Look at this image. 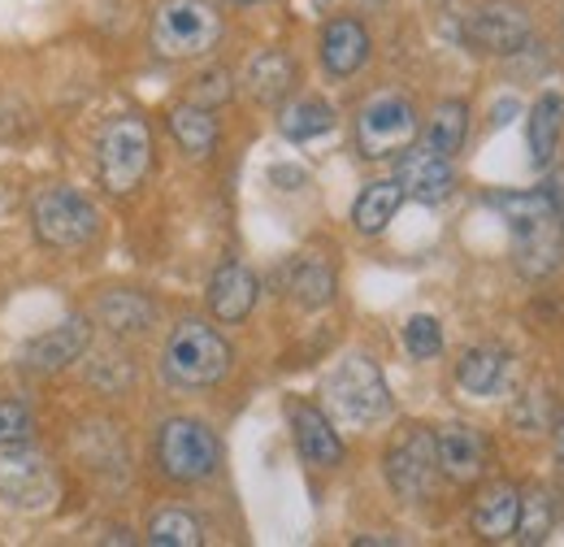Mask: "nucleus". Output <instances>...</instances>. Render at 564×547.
Returning a JSON list of instances; mask_svg holds the SVG:
<instances>
[{"mask_svg":"<svg viewBox=\"0 0 564 547\" xmlns=\"http://www.w3.org/2000/svg\"><path fill=\"white\" fill-rule=\"evenodd\" d=\"M148 544L152 547H200L205 544V530H200V522H196L187 508H161V513L148 522Z\"/></svg>","mask_w":564,"mask_h":547,"instance_id":"c85d7f7f","label":"nucleus"},{"mask_svg":"<svg viewBox=\"0 0 564 547\" xmlns=\"http://www.w3.org/2000/svg\"><path fill=\"white\" fill-rule=\"evenodd\" d=\"M230 96H235V78H230V69L213 66V69H205V74H196V78H192V105L213 109V105H226Z\"/></svg>","mask_w":564,"mask_h":547,"instance_id":"7c9ffc66","label":"nucleus"},{"mask_svg":"<svg viewBox=\"0 0 564 547\" xmlns=\"http://www.w3.org/2000/svg\"><path fill=\"white\" fill-rule=\"evenodd\" d=\"M295 78H300V69L291 62V53H282V49L257 53V57L248 62V74H243L252 100H261V105H282V100L291 96Z\"/></svg>","mask_w":564,"mask_h":547,"instance_id":"6ab92c4d","label":"nucleus"},{"mask_svg":"<svg viewBox=\"0 0 564 547\" xmlns=\"http://www.w3.org/2000/svg\"><path fill=\"white\" fill-rule=\"evenodd\" d=\"M156 318V304L140 296V291H109L100 300V322L113 331V335H143Z\"/></svg>","mask_w":564,"mask_h":547,"instance_id":"393cba45","label":"nucleus"},{"mask_svg":"<svg viewBox=\"0 0 564 547\" xmlns=\"http://www.w3.org/2000/svg\"><path fill=\"white\" fill-rule=\"evenodd\" d=\"M31 226L40 235L44 248H57V253H74L83 244H91L100 235V213L91 205V196H83L78 187H44L35 192L31 201Z\"/></svg>","mask_w":564,"mask_h":547,"instance_id":"423d86ee","label":"nucleus"},{"mask_svg":"<svg viewBox=\"0 0 564 547\" xmlns=\"http://www.w3.org/2000/svg\"><path fill=\"white\" fill-rule=\"evenodd\" d=\"M270 179H274V183H286V192H291V187H300V183H304V170H291V165H274V170H270Z\"/></svg>","mask_w":564,"mask_h":547,"instance_id":"473e14b6","label":"nucleus"},{"mask_svg":"<svg viewBox=\"0 0 564 547\" xmlns=\"http://www.w3.org/2000/svg\"><path fill=\"white\" fill-rule=\"evenodd\" d=\"M286 421H291V439H295V452L304 457V465H313V470L344 465V439H339L330 412L295 400V405H286Z\"/></svg>","mask_w":564,"mask_h":547,"instance_id":"4468645a","label":"nucleus"},{"mask_svg":"<svg viewBox=\"0 0 564 547\" xmlns=\"http://www.w3.org/2000/svg\"><path fill=\"white\" fill-rule=\"evenodd\" d=\"M564 131V96L561 92H543L530 109V157L534 165H552L556 143Z\"/></svg>","mask_w":564,"mask_h":547,"instance_id":"b1692460","label":"nucleus"},{"mask_svg":"<svg viewBox=\"0 0 564 547\" xmlns=\"http://www.w3.org/2000/svg\"><path fill=\"white\" fill-rule=\"evenodd\" d=\"M221 465V443L209 421L200 417H170L156 430V470L170 482H205Z\"/></svg>","mask_w":564,"mask_h":547,"instance_id":"39448f33","label":"nucleus"},{"mask_svg":"<svg viewBox=\"0 0 564 547\" xmlns=\"http://www.w3.org/2000/svg\"><path fill=\"white\" fill-rule=\"evenodd\" d=\"M152 165V136H148V122L135 114H118L105 122V131L96 139V170H100V183L113 192V196H127L143 183Z\"/></svg>","mask_w":564,"mask_h":547,"instance_id":"0eeeda50","label":"nucleus"},{"mask_svg":"<svg viewBox=\"0 0 564 547\" xmlns=\"http://www.w3.org/2000/svg\"><path fill=\"white\" fill-rule=\"evenodd\" d=\"M335 122H339V114H335V105L322 100V96H300V100L282 105V114H279V131H282V139H291V143H308V139L326 136V131H335Z\"/></svg>","mask_w":564,"mask_h":547,"instance_id":"412c9836","label":"nucleus"},{"mask_svg":"<svg viewBox=\"0 0 564 547\" xmlns=\"http://www.w3.org/2000/svg\"><path fill=\"white\" fill-rule=\"evenodd\" d=\"M62 495L57 465L31 448V443H9L0 448V500L22 508V513H48Z\"/></svg>","mask_w":564,"mask_h":547,"instance_id":"1a4fd4ad","label":"nucleus"},{"mask_svg":"<svg viewBox=\"0 0 564 547\" xmlns=\"http://www.w3.org/2000/svg\"><path fill=\"white\" fill-rule=\"evenodd\" d=\"M556 526V495L547 486H534L530 495H521V517H517V544H547Z\"/></svg>","mask_w":564,"mask_h":547,"instance_id":"cd10ccee","label":"nucleus"},{"mask_svg":"<svg viewBox=\"0 0 564 547\" xmlns=\"http://www.w3.org/2000/svg\"><path fill=\"white\" fill-rule=\"evenodd\" d=\"M556 452H561V461H564V421L556 426Z\"/></svg>","mask_w":564,"mask_h":547,"instance_id":"72a5a7b5","label":"nucleus"},{"mask_svg":"<svg viewBox=\"0 0 564 547\" xmlns=\"http://www.w3.org/2000/svg\"><path fill=\"white\" fill-rule=\"evenodd\" d=\"M512 230V261L525 278H543L564 257V213L547 192H508L491 201Z\"/></svg>","mask_w":564,"mask_h":547,"instance_id":"f257e3e1","label":"nucleus"},{"mask_svg":"<svg viewBox=\"0 0 564 547\" xmlns=\"http://www.w3.org/2000/svg\"><path fill=\"white\" fill-rule=\"evenodd\" d=\"M291 300L300 309H326L335 300V270L322 257H300L291 266V282H286Z\"/></svg>","mask_w":564,"mask_h":547,"instance_id":"a878e982","label":"nucleus"},{"mask_svg":"<svg viewBox=\"0 0 564 547\" xmlns=\"http://www.w3.org/2000/svg\"><path fill=\"white\" fill-rule=\"evenodd\" d=\"M369 62V31L356 18H330L322 26V66L330 78H352Z\"/></svg>","mask_w":564,"mask_h":547,"instance_id":"a211bd4d","label":"nucleus"},{"mask_svg":"<svg viewBox=\"0 0 564 547\" xmlns=\"http://www.w3.org/2000/svg\"><path fill=\"white\" fill-rule=\"evenodd\" d=\"M395 183L404 196H413L417 205H443L452 192H456V170H452V157L434 152V148H417L409 143L395 161Z\"/></svg>","mask_w":564,"mask_h":547,"instance_id":"f8f14e48","label":"nucleus"},{"mask_svg":"<svg viewBox=\"0 0 564 547\" xmlns=\"http://www.w3.org/2000/svg\"><path fill=\"white\" fill-rule=\"evenodd\" d=\"M417 131H422V118L413 100L400 92H378L356 114V148L365 161L400 157L409 143H417Z\"/></svg>","mask_w":564,"mask_h":547,"instance_id":"6e6552de","label":"nucleus"},{"mask_svg":"<svg viewBox=\"0 0 564 547\" xmlns=\"http://www.w3.org/2000/svg\"><path fill=\"white\" fill-rule=\"evenodd\" d=\"M530 13L517 9V4H503V0H491V4H478L469 18H465V44L474 53H487V57H512L530 44Z\"/></svg>","mask_w":564,"mask_h":547,"instance_id":"9b49d317","label":"nucleus"},{"mask_svg":"<svg viewBox=\"0 0 564 547\" xmlns=\"http://www.w3.org/2000/svg\"><path fill=\"white\" fill-rule=\"evenodd\" d=\"M31 430H35V421H31V409L22 400H0V448L26 443Z\"/></svg>","mask_w":564,"mask_h":547,"instance_id":"2f4dec72","label":"nucleus"},{"mask_svg":"<svg viewBox=\"0 0 564 547\" xmlns=\"http://www.w3.org/2000/svg\"><path fill=\"white\" fill-rule=\"evenodd\" d=\"M170 136L174 143L187 152V157H209L213 148H217V118H213V109L205 105H174L170 109Z\"/></svg>","mask_w":564,"mask_h":547,"instance_id":"5701e85b","label":"nucleus"},{"mask_svg":"<svg viewBox=\"0 0 564 547\" xmlns=\"http://www.w3.org/2000/svg\"><path fill=\"white\" fill-rule=\"evenodd\" d=\"M87 347H91V322L87 318H66L62 326L22 343L18 361H22L26 374H57V369L74 365Z\"/></svg>","mask_w":564,"mask_h":547,"instance_id":"2eb2a0df","label":"nucleus"},{"mask_svg":"<svg viewBox=\"0 0 564 547\" xmlns=\"http://www.w3.org/2000/svg\"><path fill=\"white\" fill-rule=\"evenodd\" d=\"M517 517H521V491L512 482H491L482 486V495L474 500L469 526L478 539L487 544H508L517 535Z\"/></svg>","mask_w":564,"mask_h":547,"instance_id":"dca6fc26","label":"nucleus"},{"mask_svg":"<svg viewBox=\"0 0 564 547\" xmlns=\"http://www.w3.org/2000/svg\"><path fill=\"white\" fill-rule=\"evenodd\" d=\"M434 457H438L443 479L456 482V486H469L487 470V439L469 421H447V426L434 430Z\"/></svg>","mask_w":564,"mask_h":547,"instance_id":"ddd939ff","label":"nucleus"},{"mask_svg":"<svg viewBox=\"0 0 564 547\" xmlns=\"http://www.w3.org/2000/svg\"><path fill=\"white\" fill-rule=\"evenodd\" d=\"M230 369V343L221 340L213 326L187 318L170 331L165 352H161V374L165 383L183 387V392H196V387H213L221 383Z\"/></svg>","mask_w":564,"mask_h":547,"instance_id":"f03ea898","label":"nucleus"},{"mask_svg":"<svg viewBox=\"0 0 564 547\" xmlns=\"http://www.w3.org/2000/svg\"><path fill=\"white\" fill-rule=\"evenodd\" d=\"M257 296H261L257 274L248 270V266H239V261H226L209 282V313L217 322L235 326V322H243L257 309Z\"/></svg>","mask_w":564,"mask_h":547,"instance_id":"f3484780","label":"nucleus"},{"mask_svg":"<svg viewBox=\"0 0 564 547\" xmlns=\"http://www.w3.org/2000/svg\"><path fill=\"white\" fill-rule=\"evenodd\" d=\"M326 409H330V421H339V426H373V421H382L391 412V387H387L382 369L365 352L344 356L330 369Z\"/></svg>","mask_w":564,"mask_h":547,"instance_id":"7ed1b4c3","label":"nucleus"},{"mask_svg":"<svg viewBox=\"0 0 564 547\" xmlns=\"http://www.w3.org/2000/svg\"><path fill=\"white\" fill-rule=\"evenodd\" d=\"M382 474L391 482V491L409 504L430 500L434 486H438V457H434V430L425 426H404L391 443H387V457H382Z\"/></svg>","mask_w":564,"mask_h":547,"instance_id":"9d476101","label":"nucleus"},{"mask_svg":"<svg viewBox=\"0 0 564 547\" xmlns=\"http://www.w3.org/2000/svg\"><path fill=\"white\" fill-rule=\"evenodd\" d=\"M152 53L165 62H192L217 49L221 40V13L209 0H165L152 13Z\"/></svg>","mask_w":564,"mask_h":547,"instance_id":"20e7f679","label":"nucleus"},{"mask_svg":"<svg viewBox=\"0 0 564 547\" xmlns=\"http://www.w3.org/2000/svg\"><path fill=\"white\" fill-rule=\"evenodd\" d=\"M230 4H265V0H230Z\"/></svg>","mask_w":564,"mask_h":547,"instance_id":"f704fd0d","label":"nucleus"},{"mask_svg":"<svg viewBox=\"0 0 564 547\" xmlns=\"http://www.w3.org/2000/svg\"><path fill=\"white\" fill-rule=\"evenodd\" d=\"M503 374H508V352H503L499 343H478V347H469V352L456 361V383H460V392H465V396H478V400L499 392Z\"/></svg>","mask_w":564,"mask_h":547,"instance_id":"aec40b11","label":"nucleus"},{"mask_svg":"<svg viewBox=\"0 0 564 547\" xmlns=\"http://www.w3.org/2000/svg\"><path fill=\"white\" fill-rule=\"evenodd\" d=\"M404 347H409L413 361H434V356L443 352V326H438V318L413 313V318L404 322Z\"/></svg>","mask_w":564,"mask_h":547,"instance_id":"c756f323","label":"nucleus"},{"mask_svg":"<svg viewBox=\"0 0 564 547\" xmlns=\"http://www.w3.org/2000/svg\"><path fill=\"white\" fill-rule=\"evenodd\" d=\"M465 136H469V105L465 100L434 105V114L425 122V148H434L443 157H456L465 148Z\"/></svg>","mask_w":564,"mask_h":547,"instance_id":"bb28decb","label":"nucleus"},{"mask_svg":"<svg viewBox=\"0 0 564 547\" xmlns=\"http://www.w3.org/2000/svg\"><path fill=\"white\" fill-rule=\"evenodd\" d=\"M404 205V192L395 179H382V183H365V192L356 196L352 205V226L360 235H382L391 226V217Z\"/></svg>","mask_w":564,"mask_h":547,"instance_id":"4be33fe9","label":"nucleus"}]
</instances>
